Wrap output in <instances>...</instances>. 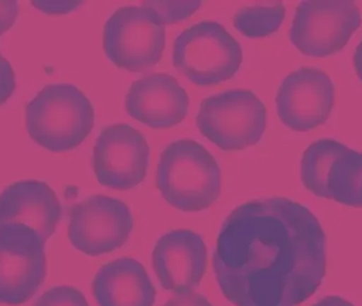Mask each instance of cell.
<instances>
[{
  "mask_svg": "<svg viewBox=\"0 0 362 306\" xmlns=\"http://www.w3.org/2000/svg\"><path fill=\"white\" fill-rule=\"evenodd\" d=\"M213 268L220 290L235 306H299L325 277V233L297 201L250 200L223 222Z\"/></svg>",
  "mask_w": 362,
  "mask_h": 306,
  "instance_id": "6da1fadb",
  "label": "cell"
},
{
  "mask_svg": "<svg viewBox=\"0 0 362 306\" xmlns=\"http://www.w3.org/2000/svg\"><path fill=\"white\" fill-rule=\"evenodd\" d=\"M162 198L183 213H199L211 207L221 193V170L213 155L192 139L167 146L156 172Z\"/></svg>",
  "mask_w": 362,
  "mask_h": 306,
  "instance_id": "7a4b0ae2",
  "label": "cell"
},
{
  "mask_svg": "<svg viewBox=\"0 0 362 306\" xmlns=\"http://www.w3.org/2000/svg\"><path fill=\"white\" fill-rule=\"evenodd\" d=\"M25 126L34 143L52 152L75 149L95 126V109L70 83L45 86L25 107Z\"/></svg>",
  "mask_w": 362,
  "mask_h": 306,
  "instance_id": "3957f363",
  "label": "cell"
},
{
  "mask_svg": "<svg viewBox=\"0 0 362 306\" xmlns=\"http://www.w3.org/2000/svg\"><path fill=\"white\" fill-rule=\"evenodd\" d=\"M174 67L196 86H213L235 77L243 61L239 42L215 21L184 30L173 44Z\"/></svg>",
  "mask_w": 362,
  "mask_h": 306,
  "instance_id": "277c9868",
  "label": "cell"
},
{
  "mask_svg": "<svg viewBox=\"0 0 362 306\" xmlns=\"http://www.w3.org/2000/svg\"><path fill=\"white\" fill-rule=\"evenodd\" d=\"M267 125L265 104L251 90L231 89L202 101L196 126L225 151L253 147L263 137Z\"/></svg>",
  "mask_w": 362,
  "mask_h": 306,
  "instance_id": "5b68a950",
  "label": "cell"
},
{
  "mask_svg": "<svg viewBox=\"0 0 362 306\" xmlns=\"http://www.w3.org/2000/svg\"><path fill=\"white\" fill-rule=\"evenodd\" d=\"M104 53L117 68L143 73L161 61L165 49V27L155 10L124 6L105 22Z\"/></svg>",
  "mask_w": 362,
  "mask_h": 306,
  "instance_id": "8992f818",
  "label": "cell"
},
{
  "mask_svg": "<svg viewBox=\"0 0 362 306\" xmlns=\"http://www.w3.org/2000/svg\"><path fill=\"white\" fill-rule=\"evenodd\" d=\"M362 23L351 0H311L298 4L290 28V41L310 57L335 55L347 45Z\"/></svg>",
  "mask_w": 362,
  "mask_h": 306,
  "instance_id": "52a82bcc",
  "label": "cell"
},
{
  "mask_svg": "<svg viewBox=\"0 0 362 306\" xmlns=\"http://www.w3.org/2000/svg\"><path fill=\"white\" fill-rule=\"evenodd\" d=\"M46 242L29 228L0 225V304L27 303L46 277Z\"/></svg>",
  "mask_w": 362,
  "mask_h": 306,
  "instance_id": "ba28073f",
  "label": "cell"
},
{
  "mask_svg": "<svg viewBox=\"0 0 362 306\" xmlns=\"http://www.w3.org/2000/svg\"><path fill=\"white\" fill-rule=\"evenodd\" d=\"M133 228V216L126 204L93 195L70 209L68 240L78 251L95 257L121 249Z\"/></svg>",
  "mask_w": 362,
  "mask_h": 306,
  "instance_id": "9c48e42d",
  "label": "cell"
},
{
  "mask_svg": "<svg viewBox=\"0 0 362 306\" xmlns=\"http://www.w3.org/2000/svg\"><path fill=\"white\" fill-rule=\"evenodd\" d=\"M149 157L150 147L143 134L128 124H114L98 137L92 167L104 187L129 191L145 180Z\"/></svg>",
  "mask_w": 362,
  "mask_h": 306,
  "instance_id": "30bf717a",
  "label": "cell"
},
{
  "mask_svg": "<svg viewBox=\"0 0 362 306\" xmlns=\"http://www.w3.org/2000/svg\"><path fill=\"white\" fill-rule=\"evenodd\" d=\"M335 104V87L323 70L301 67L278 88L276 107L280 121L291 131L308 133L323 125Z\"/></svg>",
  "mask_w": 362,
  "mask_h": 306,
  "instance_id": "8fae6325",
  "label": "cell"
},
{
  "mask_svg": "<svg viewBox=\"0 0 362 306\" xmlns=\"http://www.w3.org/2000/svg\"><path fill=\"white\" fill-rule=\"evenodd\" d=\"M205 242L191 230H173L158 240L153 268L160 285L174 293L193 291L207 269Z\"/></svg>",
  "mask_w": 362,
  "mask_h": 306,
  "instance_id": "7c38bea8",
  "label": "cell"
},
{
  "mask_svg": "<svg viewBox=\"0 0 362 306\" xmlns=\"http://www.w3.org/2000/svg\"><path fill=\"white\" fill-rule=\"evenodd\" d=\"M189 107V95L169 73H150L133 82L125 97L128 115L155 129L179 125Z\"/></svg>",
  "mask_w": 362,
  "mask_h": 306,
  "instance_id": "4fadbf2b",
  "label": "cell"
},
{
  "mask_svg": "<svg viewBox=\"0 0 362 306\" xmlns=\"http://www.w3.org/2000/svg\"><path fill=\"white\" fill-rule=\"evenodd\" d=\"M62 213L61 201L44 182H16L0 194V225H23L45 242L55 233Z\"/></svg>",
  "mask_w": 362,
  "mask_h": 306,
  "instance_id": "5bb4252c",
  "label": "cell"
},
{
  "mask_svg": "<svg viewBox=\"0 0 362 306\" xmlns=\"http://www.w3.org/2000/svg\"><path fill=\"white\" fill-rule=\"evenodd\" d=\"M92 293L99 306H153L157 295L143 264L129 257L102 266L92 281Z\"/></svg>",
  "mask_w": 362,
  "mask_h": 306,
  "instance_id": "9a60e30c",
  "label": "cell"
},
{
  "mask_svg": "<svg viewBox=\"0 0 362 306\" xmlns=\"http://www.w3.org/2000/svg\"><path fill=\"white\" fill-rule=\"evenodd\" d=\"M326 199L362 208V153L346 148L329 171Z\"/></svg>",
  "mask_w": 362,
  "mask_h": 306,
  "instance_id": "2e32d148",
  "label": "cell"
},
{
  "mask_svg": "<svg viewBox=\"0 0 362 306\" xmlns=\"http://www.w3.org/2000/svg\"><path fill=\"white\" fill-rule=\"evenodd\" d=\"M347 146L334 139H320L312 143L302 155L301 181L313 195L326 198L329 171L335 160Z\"/></svg>",
  "mask_w": 362,
  "mask_h": 306,
  "instance_id": "e0dca14e",
  "label": "cell"
},
{
  "mask_svg": "<svg viewBox=\"0 0 362 306\" xmlns=\"http://www.w3.org/2000/svg\"><path fill=\"white\" fill-rule=\"evenodd\" d=\"M283 3H262L240 8L233 16L235 29L249 39H261L275 33L285 19Z\"/></svg>",
  "mask_w": 362,
  "mask_h": 306,
  "instance_id": "ac0fdd59",
  "label": "cell"
},
{
  "mask_svg": "<svg viewBox=\"0 0 362 306\" xmlns=\"http://www.w3.org/2000/svg\"><path fill=\"white\" fill-rule=\"evenodd\" d=\"M140 5L155 10L163 25H171L187 19L202 7L201 1H143Z\"/></svg>",
  "mask_w": 362,
  "mask_h": 306,
  "instance_id": "d6986e66",
  "label": "cell"
},
{
  "mask_svg": "<svg viewBox=\"0 0 362 306\" xmlns=\"http://www.w3.org/2000/svg\"><path fill=\"white\" fill-rule=\"evenodd\" d=\"M34 306H90L79 290L70 286H58L42 294Z\"/></svg>",
  "mask_w": 362,
  "mask_h": 306,
  "instance_id": "ffe728a7",
  "label": "cell"
},
{
  "mask_svg": "<svg viewBox=\"0 0 362 306\" xmlns=\"http://www.w3.org/2000/svg\"><path fill=\"white\" fill-rule=\"evenodd\" d=\"M16 86L17 82L13 66L0 53V107L13 95Z\"/></svg>",
  "mask_w": 362,
  "mask_h": 306,
  "instance_id": "44dd1931",
  "label": "cell"
},
{
  "mask_svg": "<svg viewBox=\"0 0 362 306\" xmlns=\"http://www.w3.org/2000/svg\"><path fill=\"white\" fill-rule=\"evenodd\" d=\"M19 15V3L13 0L0 1V37L11 29Z\"/></svg>",
  "mask_w": 362,
  "mask_h": 306,
  "instance_id": "7402d4cb",
  "label": "cell"
},
{
  "mask_svg": "<svg viewBox=\"0 0 362 306\" xmlns=\"http://www.w3.org/2000/svg\"><path fill=\"white\" fill-rule=\"evenodd\" d=\"M32 5L37 9L47 13H66L73 11L83 3L78 1H66V0H53V1H32Z\"/></svg>",
  "mask_w": 362,
  "mask_h": 306,
  "instance_id": "603a6c76",
  "label": "cell"
},
{
  "mask_svg": "<svg viewBox=\"0 0 362 306\" xmlns=\"http://www.w3.org/2000/svg\"><path fill=\"white\" fill-rule=\"evenodd\" d=\"M163 306H213V304L202 294L189 291L175 294Z\"/></svg>",
  "mask_w": 362,
  "mask_h": 306,
  "instance_id": "cb8c5ba5",
  "label": "cell"
},
{
  "mask_svg": "<svg viewBox=\"0 0 362 306\" xmlns=\"http://www.w3.org/2000/svg\"><path fill=\"white\" fill-rule=\"evenodd\" d=\"M312 306H355L353 303H350L344 298L338 297V295H329V297L323 298L321 301L314 304Z\"/></svg>",
  "mask_w": 362,
  "mask_h": 306,
  "instance_id": "d4e9b609",
  "label": "cell"
},
{
  "mask_svg": "<svg viewBox=\"0 0 362 306\" xmlns=\"http://www.w3.org/2000/svg\"><path fill=\"white\" fill-rule=\"evenodd\" d=\"M354 68H355L356 75L359 78L360 81L362 82V41L360 42L359 45L356 49L355 54H354Z\"/></svg>",
  "mask_w": 362,
  "mask_h": 306,
  "instance_id": "484cf974",
  "label": "cell"
}]
</instances>
